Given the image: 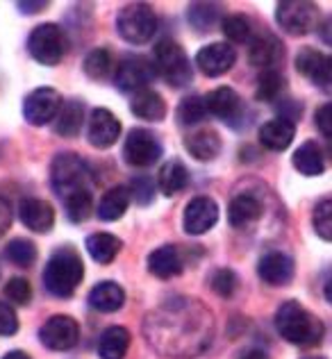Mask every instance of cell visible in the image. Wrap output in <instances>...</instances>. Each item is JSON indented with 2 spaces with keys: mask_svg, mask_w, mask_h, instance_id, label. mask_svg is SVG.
<instances>
[{
  "mask_svg": "<svg viewBox=\"0 0 332 359\" xmlns=\"http://www.w3.org/2000/svg\"><path fill=\"white\" fill-rule=\"evenodd\" d=\"M293 137H296V123L287 118H271L260 128V144L264 148L273 150V153H282L291 146Z\"/></svg>",
  "mask_w": 332,
  "mask_h": 359,
  "instance_id": "ffe728a7",
  "label": "cell"
},
{
  "mask_svg": "<svg viewBox=\"0 0 332 359\" xmlns=\"http://www.w3.org/2000/svg\"><path fill=\"white\" fill-rule=\"evenodd\" d=\"M89 144L98 150H107L117 144L121 137V121L112 114L109 109L98 107L91 111L89 116Z\"/></svg>",
  "mask_w": 332,
  "mask_h": 359,
  "instance_id": "2e32d148",
  "label": "cell"
},
{
  "mask_svg": "<svg viewBox=\"0 0 332 359\" xmlns=\"http://www.w3.org/2000/svg\"><path fill=\"white\" fill-rule=\"evenodd\" d=\"M62 93L53 87H41L34 89L32 93H27L23 100V116L30 126L39 128L46 123L55 121L57 111L62 107Z\"/></svg>",
  "mask_w": 332,
  "mask_h": 359,
  "instance_id": "30bf717a",
  "label": "cell"
},
{
  "mask_svg": "<svg viewBox=\"0 0 332 359\" xmlns=\"http://www.w3.org/2000/svg\"><path fill=\"white\" fill-rule=\"evenodd\" d=\"M153 69L171 84V87H187L194 78L192 62H189L185 48L175 41H159L155 46V57H153Z\"/></svg>",
  "mask_w": 332,
  "mask_h": 359,
  "instance_id": "277c9868",
  "label": "cell"
},
{
  "mask_svg": "<svg viewBox=\"0 0 332 359\" xmlns=\"http://www.w3.org/2000/svg\"><path fill=\"white\" fill-rule=\"evenodd\" d=\"M130 207V194H128V187H112L107 194H102L100 203L96 207L98 212V219L105 221V223H112V221H119L123 214L128 212Z\"/></svg>",
  "mask_w": 332,
  "mask_h": 359,
  "instance_id": "83f0119b",
  "label": "cell"
},
{
  "mask_svg": "<svg viewBox=\"0 0 332 359\" xmlns=\"http://www.w3.org/2000/svg\"><path fill=\"white\" fill-rule=\"evenodd\" d=\"M291 164H293V168H296L300 175L319 177L321 173L326 171L324 150H321V146L317 144V141H305V144H300L296 153H293Z\"/></svg>",
  "mask_w": 332,
  "mask_h": 359,
  "instance_id": "cb8c5ba5",
  "label": "cell"
},
{
  "mask_svg": "<svg viewBox=\"0 0 332 359\" xmlns=\"http://www.w3.org/2000/svg\"><path fill=\"white\" fill-rule=\"evenodd\" d=\"M305 359H324V357H305Z\"/></svg>",
  "mask_w": 332,
  "mask_h": 359,
  "instance_id": "681fc988",
  "label": "cell"
},
{
  "mask_svg": "<svg viewBox=\"0 0 332 359\" xmlns=\"http://www.w3.org/2000/svg\"><path fill=\"white\" fill-rule=\"evenodd\" d=\"M314 230L324 241L332 239V203L330 198H324L317 207H314Z\"/></svg>",
  "mask_w": 332,
  "mask_h": 359,
  "instance_id": "60d3db41",
  "label": "cell"
},
{
  "mask_svg": "<svg viewBox=\"0 0 332 359\" xmlns=\"http://www.w3.org/2000/svg\"><path fill=\"white\" fill-rule=\"evenodd\" d=\"M91 175V166L75 153H60L51 164V187L62 201L75 191L89 189L93 180Z\"/></svg>",
  "mask_w": 332,
  "mask_h": 359,
  "instance_id": "3957f363",
  "label": "cell"
},
{
  "mask_svg": "<svg viewBox=\"0 0 332 359\" xmlns=\"http://www.w3.org/2000/svg\"><path fill=\"white\" fill-rule=\"evenodd\" d=\"M262 219V201L253 194H239L230 201L227 207V221L232 228H246Z\"/></svg>",
  "mask_w": 332,
  "mask_h": 359,
  "instance_id": "603a6c76",
  "label": "cell"
},
{
  "mask_svg": "<svg viewBox=\"0 0 332 359\" xmlns=\"http://www.w3.org/2000/svg\"><path fill=\"white\" fill-rule=\"evenodd\" d=\"M16 7L21 9L23 14H30L32 16V14L44 12V9L48 7V3H46V0H36V3H34V0H25V3H23V0H21V3H16Z\"/></svg>",
  "mask_w": 332,
  "mask_h": 359,
  "instance_id": "f6af8a7d",
  "label": "cell"
},
{
  "mask_svg": "<svg viewBox=\"0 0 332 359\" xmlns=\"http://www.w3.org/2000/svg\"><path fill=\"white\" fill-rule=\"evenodd\" d=\"M18 330V316L9 302L0 300V337H12Z\"/></svg>",
  "mask_w": 332,
  "mask_h": 359,
  "instance_id": "7bdbcfd3",
  "label": "cell"
},
{
  "mask_svg": "<svg viewBox=\"0 0 332 359\" xmlns=\"http://www.w3.org/2000/svg\"><path fill=\"white\" fill-rule=\"evenodd\" d=\"M130 348V332L121 325H112L100 334L98 357L100 359H123Z\"/></svg>",
  "mask_w": 332,
  "mask_h": 359,
  "instance_id": "f546056e",
  "label": "cell"
},
{
  "mask_svg": "<svg viewBox=\"0 0 332 359\" xmlns=\"http://www.w3.org/2000/svg\"><path fill=\"white\" fill-rule=\"evenodd\" d=\"M234 62H237V53L232 46L225 41L207 43L196 55V66L207 75V78L225 75L234 66Z\"/></svg>",
  "mask_w": 332,
  "mask_h": 359,
  "instance_id": "9a60e30c",
  "label": "cell"
},
{
  "mask_svg": "<svg viewBox=\"0 0 332 359\" xmlns=\"http://www.w3.org/2000/svg\"><path fill=\"white\" fill-rule=\"evenodd\" d=\"M39 339L51 351H60V353L71 351L80 339V325L73 316L57 314L44 323V327L39 330Z\"/></svg>",
  "mask_w": 332,
  "mask_h": 359,
  "instance_id": "8fae6325",
  "label": "cell"
},
{
  "mask_svg": "<svg viewBox=\"0 0 332 359\" xmlns=\"http://www.w3.org/2000/svg\"><path fill=\"white\" fill-rule=\"evenodd\" d=\"M5 296L14 305H27L32 300V287L25 278H12L5 285Z\"/></svg>",
  "mask_w": 332,
  "mask_h": 359,
  "instance_id": "b9f144b4",
  "label": "cell"
},
{
  "mask_svg": "<svg viewBox=\"0 0 332 359\" xmlns=\"http://www.w3.org/2000/svg\"><path fill=\"white\" fill-rule=\"evenodd\" d=\"M123 248V241L119 237H114L109 232H96L87 237V250L91 255L93 262L98 264H112L117 259V255Z\"/></svg>",
  "mask_w": 332,
  "mask_h": 359,
  "instance_id": "1f68e13d",
  "label": "cell"
},
{
  "mask_svg": "<svg viewBox=\"0 0 332 359\" xmlns=\"http://www.w3.org/2000/svg\"><path fill=\"white\" fill-rule=\"evenodd\" d=\"M284 89V78L282 73L276 69L262 71L260 80H258V91H255V98L260 102H276L280 98V93Z\"/></svg>",
  "mask_w": 332,
  "mask_h": 359,
  "instance_id": "836d02e7",
  "label": "cell"
},
{
  "mask_svg": "<svg viewBox=\"0 0 332 359\" xmlns=\"http://www.w3.org/2000/svg\"><path fill=\"white\" fill-rule=\"evenodd\" d=\"M189 184V171L187 166L180 162V159H171L166 162L162 168H159V175H157V187L159 191L164 196H175L180 191H185Z\"/></svg>",
  "mask_w": 332,
  "mask_h": 359,
  "instance_id": "f1b7e54d",
  "label": "cell"
},
{
  "mask_svg": "<svg viewBox=\"0 0 332 359\" xmlns=\"http://www.w3.org/2000/svg\"><path fill=\"white\" fill-rule=\"evenodd\" d=\"M221 32L225 34L227 41L232 43H246L251 41V21L241 14H232V16H223L221 21Z\"/></svg>",
  "mask_w": 332,
  "mask_h": 359,
  "instance_id": "74e56055",
  "label": "cell"
},
{
  "mask_svg": "<svg viewBox=\"0 0 332 359\" xmlns=\"http://www.w3.org/2000/svg\"><path fill=\"white\" fill-rule=\"evenodd\" d=\"M148 271L159 280H171L182 273V255L175 245H159L148 255Z\"/></svg>",
  "mask_w": 332,
  "mask_h": 359,
  "instance_id": "44dd1931",
  "label": "cell"
},
{
  "mask_svg": "<svg viewBox=\"0 0 332 359\" xmlns=\"http://www.w3.org/2000/svg\"><path fill=\"white\" fill-rule=\"evenodd\" d=\"M210 287L216 296L230 298L237 291V287H239V280H237V273L232 269H219V271H214V276L210 280Z\"/></svg>",
  "mask_w": 332,
  "mask_h": 359,
  "instance_id": "ab89813d",
  "label": "cell"
},
{
  "mask_svg": "<svg viewBox=\"0 0 332 359\" xmlns=\"http://www.w3.org/2000/svg\"><path fill=\"white\" fill-rule=\"evenodd\" d=\"M216 223H219V205L214 203V198L196 196L194 201H189V205L185 207L182 228L187 234L198 237V234L210 232Z\"/></svg>",
  "mask_w": 332,
  "mask_h": 359,
  "instance_id": "4fadbf2b",
  "label": "cell"
},
{
  "mask_svg": "<svg viewBox=\"0 0 332 359\" xmlns=\"http://www.w3.org/2000/svg\"><path fill=\"white\" fill-rule=\"evenodd\" d=\"M276 327L284 341L300 348L317 346L324 339V323L312 316L298 300H287L278 307Z\"/></svg>",
  "mask_w": 332,
  "mask_h": 359,
  "instance_id": "6da1fadb",
  "label": "cell"
},
{
  "mask_svg": "<svg viewBox=\"0 0 332 359\" xmlns=\"http://www.w3.org/2000/svg\"><path fill=\"white\" fill-rule=\"evenodd\" d=\"M117 30L128 43H148L157 32V14L146 3L126 5L117 16Z\"/></svg>",
  "mask_w": 332,
  "mask_h": 359,
  "instance_id": "5b68a950",
  "label": "cell"
},
{
  "mask_svg": "<svg viewBox=\"0 0 332 359\" xmlns=\"http://www.w3.org/2000/svg\"><path fill=\"white\" fill-rule=\"evenodd\" d=\"M0 359H32L27 353H23V351H12V353H7L5 357H0Z\"/></svg>",
  "mask_w": 332,
  "mask_h": 359,
  "instance_id": "c3c4849f",
  "label": "cell"
},
{
  "mask_svg": "<svg viewBox=\"0 0 332 359\" xmlns=\"http://www.w3.org/2000/svg\"><path fill=\"white\" fill-rule=\"evenodd\" d=\"M64 210L69 216L71 223H84L93 212V196L91 189H84V191H75L71 196L64 198Z\"/></svg>",
  "mask_w": 332,
  "mask_h": 359,
  "instance_id": "d6a6232c",
  "label": "cell"
},
{
  "mask_svg": "<svg viewBox=\"0 0 332 359\" xmlns=\"http://www.w3.org/2000/svg\"><path fill=\"white\" fill-rule=\"evenodd\" d=\"M18 216L27 230L36 234H48L55 225V210L51 203L41 201V198H25L18 205Z\"/></svg>",
  "mask_w": 332,
  "mask_h": 359,
  "instance_id": "ac0fdd59",
  "label": "cell"
},
{
  "mask_svg": "<svg viewBox=\"0 0 332 359\" xmlns=\"http://www.w3.org/2000/svg\"><path fill=\"white\" fill-rule=\"evenodd\" d=\"M221 135L212 128H203L185 139V148L198 162H212L221 153Z\"/></svg>",
  "mask_w": 332,
  "mask_h": 359,
  "instance_id": "7402d4cb",
  "label": "cell"
},
{
  "mask_svg": "<svg viewBox=\"0 0 332 359\" xmlns=\"http://www.w3.org/2000/svg\"><path fill=\"white\" fill-rule=\"evenodd\" d=\"M317 128L321 130V135H324L326 139L332 137V105L330 102H326V105H321L317 109Z\"/></svg>",
  "mask_w": 332,
  "mask_h": 359,
  "instance_id": "ee69618b",
  "label": "cell"
},
{
  "mask_svg": "<svg viewBox=\"0 0 332 359\" xmlns=\"http://www.w3.org/2000/svg\"><path fill=\"white\" fill-rule=\"evenodd\" d=\"M128 194H130V201H135L141 207H148L150 203L155 201V182H153V177H148V175L132 177V182L128 184Z\"/></svg>",
  "mask_w": 332,
  "mask_h": 359,
  "instance_id": "f35d334b",
  "label": "cell"
},
{
  "mask_svg": "<svg viewBox=\"0 0 332 359\" xmlns=\"http://www.w3.org/2000/svg\"><path fill=\"white\" fill-rule=\"evenodd\" d=\"M9 225H12V210H9V203L0 198V237L9 230Z\"/></svg>",
  "mask_w": 332,
  "mask_h": 359,
  "instance_id": "bcb514c9",
  "label": "cell"
},
{
  "mask_svg": "<svg viewBox=\"0 0 332 359\" xmlns=\"http://www.w3.org/2000/svg\"><path fill=\"white\" fill-rule=\"evenodd\" d=\"M123 157H126V162L130 166L148 168L159 162V157H162V144H159V139L150 130L137 128V130H132L126 139Z\"/></svg>",
  "mask_w": 332,
  "mask_h": 359,
  "instance_id": "ba28073f",
  "label": "cell"
},
{
  "mask_svg": "<svg viewBox=\"0 0 332 359\" xmlns=\"http://www.w3.org/2000/svg\"><path fill=\"white\" fill-rule=\"evenodd\" d=\"M319 9L305 0H284L276 7V21L284 32L303 36L317 25Z\"/></svg>",
  "mask_w": 332,
  "mask_h": 359,
  "instance_id": "9c48e42d",
  "label": "cell"
},
{
  "mask_svg": "<svg viewBox=\"0 0 332 359\" xmlns=\"http://www.w3.org/2000/svg\"><path fill=\"white\" fill-rule=\"evenodd\" d=\"M187 21L196 32H210L216 23L223 21V7L216 3H192L187 7Z\"/></svg>",
  "mask_w": 332,
  "mask_h": 359,
  "instance_id": "4dcf8cb0",
  "label": "cell"
},
{
  "mask_svg": "<svg viewBox=\"0 0 332 359\" xmlns=\"http://www.w3.org/2000/svg\"><path fill=\"white\" fill-rule=\"evenodd\" d=\"M155 78V69L153 62L146 57H139V55H130V57L121 60L117 64V73H114V84L117 89L123 93H139L148 89V84Z\"/></svg>",
  "mask_w": 332,
  "mask_h": 359,
  "instance_id": "52a82bcc",
  "label": "cell"
},
{
  "mask_svg": "<svg viewBox=\"0 0 332 359\" xmlns=\"http://www.w3.org/2000/svg\"><path fill=\"white\" fill-rule=\"evenodd\" d=\"M207 116V107H205V98L203 96H187L182 102L178 105L175 118L180 126H198L201 121Z\"/></svg>",
  "mask_w": 332,
  "mask_h": 359,
  "instance_id": "e575fe53",
  "label": "cell"
},
{
  "mask_svg": "<svg viewBox=\"0 0 332 359\" xmlns=\"http://www.w3.org/2000/svg\"><path fill=\"white\" fill-rule=\"evenodd\" d=\"M5 257L16 266H32L36 262V245L30 239H12L5 248Z\"/></svg>",
  "mask_w": 332,
  "mask_h": 359,
  "instance_id": "8d00e7d4",
  "label": "cell"
},
{
  "mask_svg": "<svg viewBox=\"0 0 332 359\" xmlns=\"http://www.w3.org/2000/svg\"><path fill=\"white\" fill-rule=\"evenodd\" d=\"M82 123H84V102L82 100H69V102H62V107L55 116L53 130H55V135H60L64 139H71V137L80 135Z\"/></svg>",
  "mask_w": 332,
  "mask_h": 359,
  "instance_id": "484cf974",
  "label": "cell"
},
{
  "mask_svg": "<svg viewBox=\"0 0 332 359\" xmlns=\"http://www.w3.org/2000/svg\"><path fill=\"white\" fill-rule=\"evenodd\" d=\"M82 278H84L82 257L78 250L71 248V245L57 248L44 269V285L57 298L73 296L75 289L80 287Z\"/></svg>",
  "mask_w": 332,
  "mask_h": 359,
  "instance_id": "7a4b0ae2",
  "label": "cell"
},
{
  "mask_svg": "<svg viewBox=\"0 0 332 359\" xmlns=\"http://www.w3.org/2000/svg\"><path fill=\"white\" fill-rule=\"evenodd\" d=\"M239 359H269V357L264 351H260V348H248V351H244L239 355Z\"/></svg>",
  "mask_w": 332,
  "mask_h": 359,
  "instance_id": "7dc6e473",
  "label": "cell"
},
{
  "mask_svg": "<svg viewBox=\"0 0 332 359\" xmlns=\"http://www.w3.org/2000/svg\"><path fill=\"white\" fill-rule=\"evenodd\" d=\"M293 273H296L293 259L280 250H271L258 262V276L262 278V282H267V285H271V287L289 285V282L293 280Z\"/></svg>",
  "mask_w": 332,
  "mask_h": 359,
  "instance_id": "e0dca14e",
  "label": "cell"
},
{
  "mask_svg": "<svg viewBox=\"0 0 332 359\" xmlns=\"http://www.w3.org/2000/svg\"><path fill=\"white\" fill-rule=\"evenodd\" d=\"M114 69L112 53L107 48H93L87 57H84V73L91 80H105Z\"/></svg>",
  "mask_w": 332,
  "mask_h": 359,
  "instance_id": "d590c367",
  "label": "cell"
},
{
  "mask_svg": "<svg viewBox=\"0 0 332 359\" xmlns=\"http://www.w3.org/2000/svg\"><path fill=\"white\" fill-rule=\"evenodd\" d=\"M282 41L278 36H273L269 32H262L258 34L255 39H251V50H248V60L253 66H258L262 71H269V69H276L278 62H282Z\"/></svg>",
  "mask_w": 332,
  "mask_h": 359,
  "instance_id": "d6986e66",
  "label": "cell"
},
{
  "mask_svg": "<svg viewBox=\"0 0 332 359\" xmlns=\"http://www.w3.org/2000/svg\"><path fill=\"white\" fill-rule=\"evenodd\" d=\"M123 302H126V291L112 280L98 282V285L89 291V305L96 311H102V314L119 311L123 307Z\"/></svg>",
  "mask_w": 332,
  "mask_h": 359,
  "instance_id": "d4e9b609",
  "label": "cell"
},
{
  "mask_svg": "<svg viewBox=\"0 0 332 359\" xmlns=\"http://www.w3.org/2000/svg\"><path fill=\"white\" fill-rule=\"evenodd\" d=\"M207 114H212L216 118H221L223 123L232 128H239V121L246 114V105L241 96L230 87H219L214 89L210 96L205 98Z\"/></svg>",
  "mask_w": 332,
  "mask_h": 359,
  "instance_id": "5bb4252c",
  "label": "cell"
},
{
  "mask_svg": "<svg viewBox=\"0 0 332 359\" xmlns=\"http://www.w3.org/2000/svg\"><path fill=\"white\" fill-rule=\"evenodd\" d=\"M130 111L135 116L144 118V121L157 123V121H164V116H166V102H164V98L159 96L157 91L144 89V91H139V93L132 96Z\"/></svg>",
  "mask_w": 332,
  "mask_h": 359,
  "instance_id": "4316f807",
  "label": "cell"
},
{
  "mask_svg": "<svg viewBox=\"0 0 332 359\" xmlns=\"http://www.w3.org/2000/svg\"><path fill=\"white\" fill-rule=\"evenodd\" d=\"M296 71L307 78L314 87H319L321 91H330V84H332V62L326 53H321L317 48H300L296 60Z\"/></svg>",
  "mask_w": 332,
  "mask_h": 359,
  "instance_id": "7c38bea8",
  "label": "cell"
},
{
  "mask_svg": "<svg viewBox=\"0 0 332 359\" xmlns=\"http://www.w3.org/2000/svg\"><path fill=\"white\" fill-rule=\"evenodd\" d=\"M69 41L66 32L57 23H44L36 25L27 36V50L32 57L44 66H57L66 55Z\"/></svg>",
  "mask_w": 332,
  "mask_h": 359,
  "instance_id": "8992f818",
  "label": "cell"
}]
</instances>
